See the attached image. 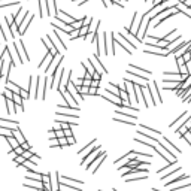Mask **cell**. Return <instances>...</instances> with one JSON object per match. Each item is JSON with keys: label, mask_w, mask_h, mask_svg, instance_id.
Returning a JSON list of instances; mask_svg holds the SVG:
<instances>
[{"label": "cell", "mask_w": 191, "mask_h": 191, "mask_svg": "<svg viewBox=\"0 0 191 191\" xmlns=\"http://www.w3.org/2000/svg\"><path fill=\"white\" fill-rule=\"evenodd\" d=\"M14 5H20V0H14V2H6V3H0V9L9 8V6H14Z\"/></svg>", "instance_id": "obj_23"}, {"label": "cell", "mask_w": 191, "mask_h": 191, "mask_svg": "<svg viewBox=\"0 0 191 191\" xmlns=\"http://www.w3.org/2000/svg\"><path fill=\"white\" fill-rule=\"evenodd\" d=\"M99 87H100V81H93V79H91L90 88H97V90H99Z\"/></svg>", "instance_id": "obj_35"}, {"label": "cell", "mask_w": 191, "mask_h": 191, "mask_svg": "<svg viewBox=\"0 0 191 191\" xmlns=\"http://www.w3.org/2000/svg\"><path fill=\"white\" fill-rule=\"evenodd\" d=\"M113 121L117 122H122V124H129V125H134V122L132 120H120V118H113Z\"/></svg>", "instance_id": "obj_29"}, {"label": "cell", "mask_w": 191, "mask_h": 191, "mask_svg": "<svg viewBox=\"0 0 191 191\" xmlns=\"http://www.w3.org/2000/svg\"><path fill=\"white\" fill-rule=\"evenodd\" d=\"M60 129H61V124L57 121V122L54 124V132H55V130H60Z\"/></svg>", "instance_id": "obj_46"}, {"label": "cell", "mask_w": 191, "mask_h": 191, "mask_svg": "<svg viewBox=\"0 0 191 191\" xmlns=\"http://www.w3.org/2000/svg\"><path fill=\"white\" fill-rule=\"evenodd\" d=\"M30 161H31V163H34V164H36V163H37V161H39V157H37V155H36V154H34V155H33V157H31V158H30Z\"/></svg>", "instance_id": "obj_44"}, {"label": "cell", "mask_w": 191, "mask_h": 191, "mask_svg": "<svg viewBox=\"0 0 191 191\" xmlns=\"http://www.w3.org/2000/svg\"><path fill=\"white\" fill-rule=\"evenodd\" d=\"M117 113H120V117H125V118H130V120H136V115H132V113H127L122 111H117Z\"/></svg>", "instance_id": "obj_26"}, {"label": "cell", "mask_w": 191, "mask_h": 191, "mask_svg": "<svg viewBox=\"0 0 191 191\" xmlns=\"http://www.w3.org/2000/svg\"><path fill=\"white\" fill-rule=\"evenodd\" d=\"M139 20H142L141 15H139V12H134V15H133V20H132V25L130 27H127L132 33H137V29H139Z\"/></svg>", "instance_id": "obj_10"}, {"label": "cell", "mask_w": 191, "mask_h": 191, "mask_svg": "<svg viewBox=\"0 0 191 191\" xmlns=\"http://www.w3.org/2000/svg\"><path fill=\"white\" fill-rule=\"evenodd\" d=\"M139 90H141V96H143V103H145L146 108H149V106H155V105H154V101H152V97H151L149 91H148V88H146L145 85H139Z\"/></svg>", "instance_id": "obj_3"}, {"label": "cell", "mask_w": 191, "mask_h": 191, "mask_svg": "<svg viewBox=\"0 0 191 191\" xmlns=\"http://www.w3.org/2000/svg\"><path fill=\"white\" fill-rule=\"evenodd\" d=\"M188 133H190V134H191V129H190V130H188Z\"/></svg>", "instance_id": "obj_48"}, {"label": "cell", "mask_w": 191, "mask_h": 191, "mask_svg": "<svg viewBox=\"0 0 191 191\" xmlns=\"http://www.w3.org/2000/svg\"><path fill=\"white\" fill-rule=\"evenodd\" d=\"M12 101H14L15 105H18V106H22V99L20 97V94L14 93V96H12Z\"/></svg>", "instance_id": "obj_22"}, {"label": "cell", "mask_w": 191, "mask_h": 191, "mask_svg": "<svg viewBox=\"0 0 191 191\" xmlns=\"http://www.w3.org/2000/svg\"><path fill=\"white\" fill-rule=\"evenodd\" d=\"M10 133H12V137H14L20 145H21L22 142H25V139H24V136H22V133H21V130H20V127H14Z\"/></svg>", "instance_id": "obj_11"}, {"label": "cell", "mask_w": 191, "mask_h": 191, "mask_svg": "<svg viewBox=\"0 0 191 191\" xmlns=\"http://www.w3.org/2000/svg\"><path fill=\"white\" fill-rule=\"evenodd\" d=\"M61 137H64V133H63V129H60V130H55V139H61Z\"/></svg>", "instance_id": "obj_34"}, {"label": "cell", "mask_w": 191, "mask_h": 191, "mask_svg": "<svg viewBox=\"0 0 191 191\" xmlns=\"http://www.w3.org/2000/svg\"><path fill=\"white\" fill-rule=\"evenodd\" d=\"M182 137H184V139H185V141H187V142H188V145H190V146H191V134H190V133H185V134H184V136H182Z\"/></svg>", "instance_id": "obj_40"}, {"label": "cell", "mask_w": 191, "mask_h": 191, "mask_svg": "<svg viewBox=\"0 0 191 191\" xmlns=\"http://www.w3.org/2000/svg\"><path fill=\"white\" fill-rule=\"evenodd\" d=\"M48 136H49V139H55V132H54V130H51V132L48 133Z\"/></svg>", "instance_id": "obj_45"}, {"label": "cell", "mask_w": 191, "mask_h": 191, "mask_svg": "<svg viewBox=\"0 0 191 191\" xmlns=\"http://www.w3.org/2000/svg\"><path fill=\"white\" fill-rule=\"evenodd\" d=\"M6 88H8V90H10L12 93H15V94H20V91H21V87L17 85V84H14L12 81H6Z\"/></svg>", "instance_id": "obj_14"}, {"label": "cell", "mask_w": 191, "mask_h": 191, "mask_svg": "<svg viewBox=\"0 0 191 191\" xmlns=\"http://www.w3.org/2000/svg\"><path fill=\"white\" fill-rule=\"evenodd\" d=\"M188 118H190V113H188V112H184L182 115H181L179 118H178L176 121H173V122L170 124V129H178V127H179V125H182V124H184V122H185Z\"/></svg>", "instance_id": "obj_9"}, {"label": "cell", "mask_w": 191, "mask_h": 191, "mask_svg": "<svg viewBox=\"0 0 191 191\" xmlns=\"http://www.w3.org/2000/svg\"><path fill=\"white\" fill-rule=\"evenodd\" d=\"M63 133H64V137H70V136H72V129H66V130H63Z\"/></svg>", "instance_id": "obj_41"}, {"label": "cell", "mask_w": 191, "mask_h": 191, "mask_svg": "<svg viewBox=\"0 0 191 191\" xmlns=\"http://www.w3.org/2000/svg\"><path fill=\"white\" fill-rule=\"evenodd\" d=\"M191 129V118H188L182 125H181V129H178L176 132H179V136H184L185 133H188V130Z\"/></svg>", "instance_id": "obj_12"}, {"label": "cell", "mask_w": 191, "mask_h": 191, "mask_svg": "<svg viewBox=\"0 0 191 191\" xmlns=\"http://www.w3.org/2000/svg\"><path fill=\"white\" fill-rule=\"evenodd\" d=\"M60 91V96L64 99V101H66V106H70V108H78V105L75 103V100L70 97V94L66 91V90H58Z\"/></svg>", "instance_id": "obj_7"}, {"label": "cell", "mask_w": 191, "mask_h": 191, "mask_svg": "<svg viewBox=\"0 0 191 191\" xmlns=\"http://www.w3.org/2000/svg\"><path fill=\"white\" fill-rule=\"evenodd\" d=\"M100 97H103L105 100H108V101H111V103H113V105H117V106H121V105H122V101H121V99H120L118 96H115V94H112V93H109V91H105L103 94H100Z\"/></svg>", "instance_id": "obj_4"}, {"label": "cell", "mask_w": 191, "mask_h": 191, "mask_svg": "<svg viewBox=\"0 0 191 191\" xmlns=\"http://www.w3.org/2000/svg\"><path fill=\"white\" fill-rule=\"evenodd\" d=\"M12 96H14V93H12L10 90H8V88H5V91H3V97L8 99V100H12Z\"/></svg>", "instance_id": "obj_27"}, {"label": "cell", "mask_w": 191, "mask_h": 191, "mask_svg": "<svg viewBox=\"0 0 191 191\" xmlns=\"http://www.w3.org/2000/svg\"><path fill=\"white\" fill-rule=\"evenodd\" d=\"M31 20H33V14H30V12H29V14L25 15V18L22 20V22L20 24V27H18V33L20 34L25 33V30H27V27H29V24L31 22Z\"/></svg>", "instance_id": "obj_5"}, {"label": "cell", "mask_w": 191, "mask_h": 191, "mask_svg": "<svg viewBox=\"0 0 191 191\" xmlns=\"http://www.w3.org/2000/svg\"><path fill=\"white\" fill-rule=\"evenodd\" d=\"M130 70H137V72H142V75L145 73L146 76H149L152 72H149V70H146V69H141V67H137V66H134V64H130Z\"/></svg>", "instance_id": "obj_20"}, {"label": "cell", "mask_w": 191, "mask_h": 191, "mask_svg": "<svg viewBox=\"0 0 191 191\" xmlns=\"http://www.w3.org/2000/svg\"><path fill=\"white\" fill-rule=\"evenodd\" d=\"M6 100V112L8 113H14V108H15V103L12 100H8V99H5Z\"/></svg>", "instance_id": "obj_19"}, {"label": "cell", "mask_w": 191, "mask_h": 191, "mask_svg": "<svg viewBox=\"0 0 191 191\" xmlns=\"http://www.w3.org/2000/svg\"><path fill=\"white\" fill-rule=\"evenodd\" d=\"M0 30H2V33H3L5 41H8V37H12V34H10V31H9V29H8V25H6V24H2V21H0Z\"/></svg>", "instance_id": "obj_17"}, {"label": "cell", "mask_w": 191, "mask_h": 191, "mask_svg": "<svg viewBox=\"0 0 191 191\" xmlns=\"http://www.w3.org/2000/svg\"><path fill=\"white\" fill-rule=\"evenodd\" d=\"M43 191H45V190H43Z\"/></svg>", "instance_id": "obj_51"}, {"label": "cell", "mask_w": 191, "mask_h": 191, "mask_svg": "<svg viewBox=\"0 0 191 191\" xmlns=\"http://www.w3.org/2000/svg\"><path fill=\"white\" fill-rule=\"evenodd\" d=\"M20 97L21 99H30V94H29V91L27 90H24V88H21V91H20Z\"/></svg>", "instance_id": "obj_28"}, {"label": "cell", "mask_w": 191, "mask_h": 191, "mask_svg": "<svg viewBox=\"0 0 191 191\" xmlns=\"http://www.w3.org/2000/svg\"><path fill=\"white\" fill-rule=\"evenodd\" d=\"M58 145H60V146H67V141H66V137L58 139Z\"/></svg>", "instance_id": "obj_38"}, {"label": "cell", "mask_w": 191, "mask_h": 191, "mask_svg": "<svg viewBox=\"0 0 191 191\" xmlns=\"http://www.w3.org/2000/svg\"><path fill=\"white\" fill-rule=\"evenodd\" d=\"M141 130H146V132H151V133H155V134H160L158 130H154V129H149L146 125H141Z\"/></svg>", "instance_id": "obj_31"}, {"label": "cell", "mask_w": 191, "mask_h": 191, "mask_svg": "<svg viewBox=\"0 0 191 191\" xmlns=\"http://www.w3.org/2000/svg\"><path fill=\"white\" fill-rule=\"evenodd\" d=\"M22 166H24L25 169H27V170H33V169H34V166H36V164H34V163H31L30 160H25V161L22 163Z\"/></svg>", "instance_id": "obj_24"}, {"label": "cell", "mask_w": 191, "mask_h": 191, "mask_svg": "<svg viewBox=\"0 0 191 191\" xmlns=\"http://www.w3.org/2000/svg\"><path fill=\"white\" fill-rule=\"evenodd\" d=\"M14 161H15V163L18 164V166H20V164H22V163H24L25 160H24V158H22L21 155H18V157H14Z\"/></svg>", "instance_id": "obj_36"}, {"label": "cell", "mask_w": 191, "mask_h": 191, "mask_svg": "<svg viewBox=\"0 0 191 191\" xmlns=\"http://www.w3.org/2000/svg\"><path fill=\"white\" fill-rule=\"evenodd\" d=\"M101 2H103V5H105L106 8H108L109 5H112V3H111V0H101Z\"/></svg>", "instance_id": "obj_47"}, {"label": "cell", "mask_w": 191, "mask_h": 191, "mask_svg": "<svg viewBox=\"0 0 191 191\" xmlns=\"http://www.w3.org/2000/svg\"><path fill=\"white\" fill-rule=\"evenodd\" d=\"M122 34H124V36H125V37H127V39H129V42H132V43H133V45H134V43H136V46H137V45H139V43H142V41H141V39H139V37H137V36H136V34H133V33H132V31H130V30H129V29H125V30H124V33H122Z\"/></svg>", "instance_id": "obj_8"}, {"label": "cell", "mask_w": 191, "mask_h": 191, "mask_svg": "<svg viewBox=\"0 0 191 191\" xmlns=\"http://www.w3.org/2000/svg\"><path fill=\"white\" fill-rule=\"evenodd\" d=\"M88 61H90L91 63V66H93V69L101 76V75H103V73H108L106 72V69H105V66L103 64H101V61H100V57H97L96 54L90 58V60H88Z\"/></svg>", "instance_id": "obj_2"}, {"label": "cell", "mask_w": 191, "mask_h": 191, "mask_svg": "<svg viewBox=\"0 0 191 191\" xmlns=\"http://www.w3.org/2000/svg\"><path fill=\"white\" fill-rule=\"evenodd\" d=\"M49 146H51V148L60 146V145H58V139H51V141H49Z\"/></svg>", "instance_id": "obj_33"}, {"label": "cell", "mask_w": 191, "mask_h": 191, "mask_svg": "<svg viewBox=\"0 0 191 191\" xmlns=\"http://www.w3.org/2000/svg\"><path fill=\"white\" fill-rule=\"evenodd\" d=\"M33 155H34V152H33V151L30 149V151H24V152H22V155H21V157H22L24 160H30V158H31Z\"/></svg>", "instance_id": "obj_25"}, {"label": "cell", "mask_w": 191, "mask_h": 191, "mask_svg": "<svg viewBox=\"0 0 191 191\" xmlns=\"http://www.w3.org/2000/svg\"><path fill=\"white\" fill-rule=\"evenodd\" d=\"M6 141L9 142V145H10V148H12V149H15V148H18V146H20V143H18V142H17L12 136H10V137H6Z\"/></svg>", "instance_id": "obj_21"}, {"label": "cell", "mask_w": 191, "mask_h": 191, "mask_svg": "<svg viewBox=\"0 0 191 191\" xmlns=\"http://www.w3.org/2000/svg\"><path fill=\"white\" fill-rule=\"evenodd\" d=\"M0 2H3V0H0Z\"/></svg>", "instance_id": "obj_50"}, {"label": "cell", "mask_w": 191, "mask_h": 191, "mask_svg": "<svg viewBox=\"0 0 191 191\" xmlns=\"http://www.w3.org/2000/svg\"><path fill=\"white\" fill-rule=\"evenodd\" d=\"M184 179H188V176L187 175H179V176H175L173 179H170V181H167V182H164V185H172L173 182H181V181H184Z\"/></svg>", "instance_id": "obj_16"}, {"label": "cell", "mask_w": 191, "mask_h": 191, "mask_svg": "<svg viewBox=\"0 0 191 191\" xmlns=\"http://www.w3.org/2000/svg\"><path fill=\"white\" fill-rule=\"evenodd\" d=\"M12 152H14V154H18V155H22L24 149H22L21 146H18V148H15V149H12Z\"/></svg>", "instance_id": "obj_37"}, {"label": "cell", "mask_w": 191, "mask_h": 191, "mask_svg": "<svg viewBox=\"0 0 191 191\" xmlns=\"http://www.w3.org/2000/svg\"><path fill=\"white\" fill-rule=\"evenodd\" d=\"M88 94H90V96L97 94V88H88Z\"/></svg>", "instance_id": "obj_43"}, {"label": "cell", "mask_w": 191, "mask_h": 191, "mask_svg": "<svg viewBox=\"0 0 191 191\" xmlns=\"http://www.w3.org/2000/svg\"><path fill=\"white\" fill-rule=\"evenodd\" d=\"M20 146H21V148H22L24 151H30V149H31V146L29 145V142H27V141H25V142H22V143H21Z\"/></svg>", "instance_id": "obj_32"}, {"label": "cell", "mask_w": 191, "mask_h": 191, "mask_svg": "<svg viewBox=\"0 0 191 191\" xmlns=\"http://www.w3.org/2000/svg\"><path fill=\"white\" fill-rule=\"evenodd\" d=\"M148 91H149V94H151V97H152V101H154V105L157 106L158 103H161L163 101V99H161V96H160V91H158V87H157V82L154 81V82H151L148 87Z\"/></svg>", "instance_id": "obj_1"}, {"label": "cell", "mask_w": 191, "mask_h": 191, "mask_svg": "<svg viewBox=\"0 0 191 191\" xmlns=\"http://www.w3.org/2000/svg\"><path fill=\"white\" fill-rule=\"evenodd\" d=\"M17 45H18V49H20V54L24 55V61H30V55L27 54V51H25V46H24L22 41H18Z\"/></svg>", "instance_id": "obj_13"}, {"label": "cell", "mask_w": 191, "mask_h": 191, "mask_svg": "<svg viewBox=\"0 0 191 191\" xmlns=\"http://www.w3.org/2000/svg\"><path fill=\"white\" fill-rule=\"evenodd\" d=\"M94 143H96V139H93V141L88 143L85 148H82L81 151H79V155H82V154H85V152H90L91 149H93V146H94Z\"/></svg>", "instance_id": "obj_18"}, {"label": "cell", "mask_w": 191, "mask_h": 191, "mask_svg": "<svg viewBox=\"0 0 191 191\" xmlns=\"http://www.w3.org/2000/svg\"><path fill=\"white\" fill-rule=\"evenodd\" d=\"M145 2H149V0H145Z\"/></svg>", "instance_id": "obj_49"}, {"label": "cell", "mask_w": 191, "mask_h": 191, "mask_svg": "<svg viewBox=\"0 0 191 191\" xmlns=\"http://www.w3.org/2000/svg\"><path fill=\"white\" fill-rule=\"evenodd\" d=\"M161 145H163L164 148H166L167 151H170L173 155H175V154H181V149H179V148H176V146H175V145H173L170 141H167V137H164V139H163Z\"/></svg>", "instance_id": "obj_6"}, {"label": "cell", "mask_w": 191, "mask_h": 191, "mask_svg": "<svg viewBox=\"0 0 191 191\" xmlns=\"http://www.w3.org/2000/svg\"><path fill=\"white\" fill-rule=\"evenodd\" d=\"M105 158H106V152H105V154H101V155H100V157H99V158H97V160H96V161H94V163L91 164V167H93V166H96V167H94V170H93L94 173H96V172L99 170V167L101 166V163L105 161ZM91 167H90V169H91Z\"/></svg>", "instance_id": "obj_15"}, {"label": "cell", "mask_w": 191, "mask_h": 191, "mask_svg": "<svg viewBox=\"0 0 191 191\" xmlns=\"http://www.w3.org/2000/svg\"><path fill=\"white\" fill-rule=\"evenodd\" d=\"M66 141H67V145H75V137H73V136L66 137Z\"/></svg>", "instance_id": "obj_42"}, {"label": "cell", "mask_w": 191, "mask_h": 191, "mask_svg": "<svg viewBox=\"0 0 191 191\" xmlns=\"http://www.w3.org/2000/svg\"><path fill=\"white\" fill-rule=\"evenodd\" d=\"M39 15H41V18H42V17H45V12H43V6H42V0H39Z\"/></svg>", "instance_id": "obj_39"}, {"label": "cell", "mask_w": 191, "mask_h": 191, "mask_svg": "<svg viewBox=\"0 0 191 191\" xmlns=\"http://www.w3.org/2000/svg\"><path fill=\"white\" fill-rule=\"evenodd\" d=\"M49 5H51V8H52V14L54 15H57V12H58V9H57V2H55V0H49Z\"/></svg>", "instance_id": "obj_30"}]
</instances>
